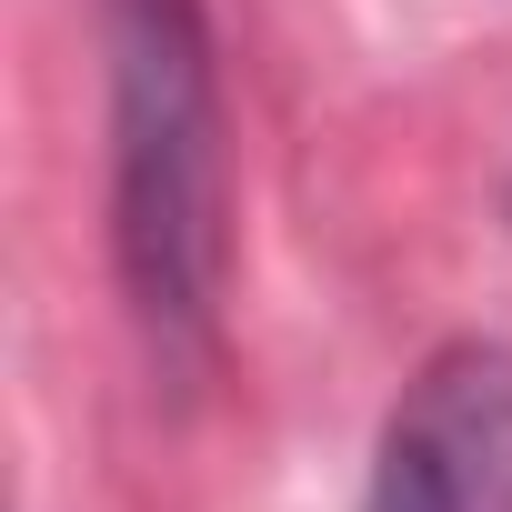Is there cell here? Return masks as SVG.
<instances>
[{
  "label": "cell",
  "instance_id": "cell-2",
  "mask_svg": "<svg viewBox=\"0 0 512 512\" xmlns=\"http://www.w3.org/2000/svg\"><path fill=\"white\" fill-rule=\"evenodd\" d=\"M362 512H512V342H442L382 412Z\"/></svg>",
  "mask_w": 512,
  "mask_h": 512
},
{
  "label": "cell",
  "instance_id": "cell-1",
  "mask_svg": "<svg viewBox=\"0 0 512 512\" xmlns=\"http://www.w3.org/2000/svg\"><path fill=\"white\" fill-rule=\"evenodd\" d=\"M111 51V262L161 352H201L231 262V161L201 0H101Z\"/></svg>",
  "mask_w": 512,
  "mask_h": 512
}]
</instances>
